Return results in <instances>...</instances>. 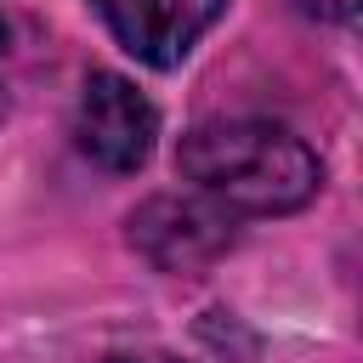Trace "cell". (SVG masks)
<instances>
[{
  "label": "cell",
  "instance_id": "6da1fadb",
  "mask_svg": "<svg viewBox=\"0 0 363 363\" xmlns=\"http://www.w3.org/2000/svg\"><path fill=\"white\" fill-rule=\"evenodd\" d=\"M176 170L233 216H289L318 199V153L272 119H216L182 136Z\"/></svg>",
  "mask_w": 363,
  "mask_h": 363
},
{
  "label": "cell",
  "instance_id": "7a4b0ae2",
  "mask_svg": "<svg viewBox=\"0 0 363 363\" xmlns=\"http://www.w3.org/2000/svg\"><path fill=\"white\" fill-rule=\"evenodd\" d=\"M125 233H130V250L153 261L159 272H204L238 238L233 210H221L204 193H159L130 210Z\"/></svg>",
  "mask_w": 363,
  "mask_h": 363
},
{
  "label": "cell",
  "instance_id": "3957f363",
  "mask_svg": "<svg viewBox=\"0 0 363 363\" xmlns=\"http://www.w3.org/2000/svg\"><path fill=\"white\" fill-rule=\"evenodd\" d=\"M153 136H159V108L113 68H96L79 91V108H74V142L91 164L102 170H136L147 164L153 153Z\"/></svg>",
  "mask_w": 363,
  "mask_h": 363
},
{
  "label": "cell",
  "instance_id": "277c9868",
  "mask_svg": "<svg viewBox=\"0 0 363 363\" xmlns=\"http://www.w3.org/2000/svg\"><path fill=\"white\" fill-rule=\"evenodd\" d=\"M108 34L147 68H176L216 28L227 0H91Z\"/></svg>",
  "mask_w": 363,
  "mask_h": 363
},
{
  "label": "cell",
  "instance_id": "5b68a950",
  "mask_svg": "<svg viewBox=\"0 0 363 363\" xmlns=\"http://www.w3.org/2000/svg\"><path fill=\"white\" fill-rule=\"evenodd\" d=\"M295 6L318 23H352V11H357V0H295Z\"/></svg>",
  "mask_w": 363,
  "mask_h": 363
},
{
  "label": "cell",
  "instance_id": "8992f818",
  "mask_svg": "<svg viewBox=\"0 0 363 363\" xmlns=\"http://www.w3.org/2000/svg\"><path fill=\"white\" fill-rule=\"evenodd\" d=\"M108 363H182V357H170V352H119Z\"/></svg>",
  "mask_w": 363,
  "mask_h": 363
},
{
  "label": "cell",
  "instance_id": "52a82bcc",
  "mask_svg": "<svg viewBox=\"0 0 363 363\" xmlns=\"http://www.w3.org/2000/svg\"><path fill=\"white\" fill-rule=\"evenodd\" d=\"M0 119H6V96H0Z\"/></svg>",
  "mask_w": 363,
  "mask_h": 363
}]
</instances>
